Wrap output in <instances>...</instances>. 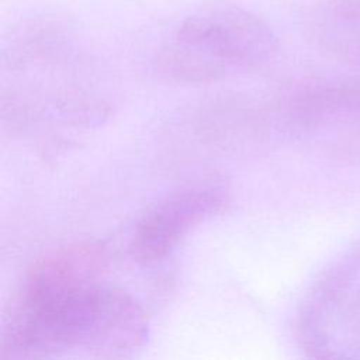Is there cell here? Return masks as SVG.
Segmentation results:
<instances>
[{
	"label": "cell",
	"instance_id": "6da1fadb",
	"mask_svg": "<svg viewBox=\"0 0 360 360\" xmlns=\"http://www.w3.org/2000/svg\"><path fill=\"white\" fill-rule=\"evenodd\" d=\"M105 262V248L93 242L37 260L3 321L1 359H115L141 350L149 339L146 312L101 278Z\"/></svg>",
	"mask_w": 360,
	"mask_h": 360
},
{
	"label": "cell",
	"instance_id": "7a4b0ae2",
	"mask_svg": "<svg viewBox=\"0 0 360 360\" xmlns=\"http://www.w3.org/2000/svg\"><path fill=\"white\" fill-rule=\"evenodd\" d=\"M273 30L252 11L212 3L187 15L162 46L160 70L181 83H205L256 70L277 53Z\"/></svg>",
	"mask_w": 360,
	"mask_h": 360
},
{
	"label": "cell",
	"instance_id": "3957f363",
	"mask_svg": "<svg viewBox=\"0 0 360 360\" xmlns=\"http://www.w3.org/2000/svg\"><path fill=\"white\" fill-rule=\"evenodd\" d=\"M295 329L307 357L360 360V242L311 284L300 304Z\"/></svg>",
	"mask_w": 360,
	"mask_h": 360
},
{
	"label": "cell",
	"instance_id": "277c9868",
	"mask_svg": "<svg viewBox=\"0 0 360 360\" xmlns=\"http://www.w3.org/2000/svg\"><path fill=\"white\" fill-rule=\"evenodd\" d=\"M229 187L222 179L184 184L159 198L134 226L128 252L143 267L165 262L198 225L222 211Z\"/></svg>",
	"mask_w": 360,
	"mask_h": 360
}]
</instances>
